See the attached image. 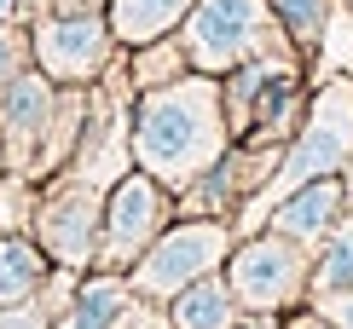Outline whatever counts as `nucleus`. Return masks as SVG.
Listing matches in <instances>:
<instances>
[{
    "instance_id": "7",
    "label": "nucleus",
    "mask_w": 353,
    "mask_h": 329,
    "mask_svg": "<svg viewBox=\"0 0 353 329\" xmlns=\"http://www.w3.org/2000/svg\"><path fill=\"white\" fill-rule=\"evenodd\" d=\"M116 29L105 12H41L29 23V58L58 87H93L116 58Z\"/></svg>"
},
{
    "instance_id": "5",
    "label": "nucleus",
    "mask_w": 353,
    "mask_h": 329,
    "mask_svg": "<svg viewBox=\"0 0 353 329\" xmlns=\"http://www.w3.org/2000/svg\"><path fill=\"white\" fill-rule=\"evenodd\" d=\"M180 41L191 52V70H209V76H226L232 64L261 52H296L272 18V0H197L180 23Z\"/></svg>"
},
{
    "instance_id": "3",
    "label": "nucleus",
    "mask_w": 353,
    "mask_h": 329,
    "mask_svg": "<svg viewBox=\"0 0 353 329\" xmlns=\"http://www.w3.org/2000/svg\"><path fill=\"white\" fill-rule=\"evenodd\" d=\"M226 283L243 312L284 318V312L307 306V295H313V248L272 231V226L243 231L226 254Z\"/></svg>"
},
{
    "instance_id": "4",
    "label": "nucleus",
    "mask_w": 353,
    "mask_h": 329,
    "mask_svg": "<svg viewBox=\"0 0 353 329\" xmlns=\"http://www.w3.org/2000/svg\"><path fill=\"white\" fill-rule=\"evenodd\" d=\"M232 243H238V226H232V220H214V214H174L168 226L157 231V243L145 248L134 266H128V283H134V295L168 306L185 283L220 272V266H226V254H232Z\"/></svg>"
},
{
    "instance_id": "21",
    "label": "nucleus",
    "mask_w": 353,
    "mask_h": 329,
    "mask_svg": "<svg viewBox=\"0 0 353 329\" xmlns=\"http://www.w3.org/2000/svg\"><path fill=\"white\" fill-rule=\"evenodd\" d=\"M278 329H336V323H330L313 301H307V306H296V312H284V318H278Z\"/></svg>"
},
{
    "instance_id": "6",
    "label": "nucleus",
    "mask_w": 353,
    "mask_h": 329,
    "mask_svg": "<svg viewBox=\"0 0 353 329\" xmlns=\"http://www.w3.org/2000/svg\"><path fill=\"white\" fill-rule=\"evenodd\" d=\"M174 214H180V197H174L163 179L145 173V168H128L105 191V220H99V254H93V266H99V272H122L128 277V266L157 243V231H163Z\"/></svg>"
},
{
    "instance_id": "18",
    "label": "nucleus",
    "mask_w": 353,
    "mask_h": 329,
    "mask_svg": "<svg viewBox=\"0 0 353 329\" xmlns=\"http://www.w3.org/2000/svg\"><path fill=\"white\" fill-rule=\"evenodd\" d=\"M128 64H134V93H145V87H163L174 76H185L191 70V52L180 41V29L163 41H145V47H128Z\"/></svg>"
},
{
    "instance_id": "17",
    "label": "nucleus",
    "mask_w": 353,
    "mask_h": 329,
    "mask_svg": "<svg viewBox=\"0 0 353 329\" xmlns=\"http://www.w3.org/2000/svg\"><path fill=\"white\" fill-rule=\"evenodd\" d=\"M330 6L336 0H272V18L290 35V47L301 52V64L325 47V29H330Z\"/></svg>"
},
{
    "instance_id": "10",
    "label": "nucleus",
    "mask_w": 353,
    "mask_h": 329,
    "mask_svg": "<svg viewBox=\"0 0 353 329\" xmlns=\"http://www.w3.org/2000/svg\"><path fill=\"white\" fill-rule=\"evenodd\" d=\"M347 208H353L347 173H325V179H307V185L284 191V197L267 208V220H261V226H272V231L296 237V243H307V248H319V243H325V231L347 214Z\"/></svg>"
},
{
    "instance_id": "11",
    "label": "nucleus",
    "mask_w": 353,
    "mask_h": 329,
    "mask_svg": "<svg viewBox=\"0 0 353 329\" xmlns=\"http://www.w3.org/2000/svg\"><path fill=\"white\" fill-rule=\"evenodd\" d=\"M128 145V122L116 116V104L105 93H87V122H81V139H76V156H70V168L64 173H76L87 179V185H116L128 168H134V151L128 156H116Z\"/></svg>"
},
{
    "instance_id": "2",
    "label": "nucleus",
    "mask_w": 353,
    "mask_h": 329,
    "mask_svg": "<svg viewBox=\"0 0 353 329\" xmlns=\"http://www.w3.org/2000/svg\"><path fill=\"white\" fill-rule=\"evenodd\" d=\"M347 168H353V76H330V81L313 87L307 116H301L296 139L284 145L278 173L243 202V220H232L238 237H243V231H261L267 208L284 197V191L307 185V179H325V173H347Z\"/></svg>"
},
{
    "instance_id": "12",
    "label": "nucleus",
    "mask_w": 353,
    "mask_h": 329,
    "mask_svg": "<svg viewBox=\"0 0 353 329\" xmlns=\"http://www.w3.org/2000/svg\"><path fill=\"white\" fill-rule=\"evenodd\" d=\"M145 306L151 301L134 295V283H128L122 272H99V277H87L81 289L70 295V312H64L58 329H128Z\"/></svg>"
},
{
    "instance_id": "23",
    "label": "nucleus",
    "mask_w": 353,
    "mask_h": 329,
    "mask_svg": "<svg viewBox=\"0 0 353 329\" xmlns=\"http://www.w3.org/2000/svg\"><path fill=\"white\" fill-rule=\"evenodd\" d=\"M0 168H6V122H0Z\"/></svg>"
},
{
    "instance_id": "24",
    "label": "nucleus",
    "mask_w": 353,
    "mask_h": 329,
    "mask_svg": "<svg viewBox=\"0 0 353 329\" xmlns=\"http://www.w3.org/2000/svg\"><path fill=\"white\" fill-rule=\"evenodd\" d=\"M12 6H18V0H0V18H6V12H12Z\"/></svg>"
},
{
    "instance_id": "14",
    "label": "nucleus",
    "mask_w": 353,
    "mask_h": 329,
    "mask_svg": "<svg viewBox=\"0 0 353 329\" xmlns=\"http://www.w3.org/2000/svg\"><path fill=\"white\" fill-rule=\"evenodd\" d=\"M47 277H52V260H47V248H41L35 237L0 231V312L35 301V295L47 289Z\"/></svg>"
},
{
    "instance_id": "22",
    "label": "nucleus",
    "mask_w": 353,
    "mask_h": 329,
    "mask_svg": "<svg viewBox=\"0 0 353 329\" xmlns=\"http://www.w3.org/2000/svg\"><path fill=\"white\" fill-rule=\"evenodd\" d=\"M232 329H278V318H261V312H243Z\"/></svg>"
},
{
    "instance_id": "13",
    "label": "nucleus",
    "mask_w": 353,
    "mask_h": 329,
    "mask_svg": "<svg viewBox=\"0 0 353 329\" xmlns=\"http://www.w3.org/2000/svg\"><path fill=\"white\" fill-rule=\"evenodd\" d=\"M163 312H168V329H232L243 318L238 295H232V283H226V266L209 272V277H197V283H185Z\"/></svg>"
},
{
    "instance_id": "15",
    "label": "nucleus",
    "mask_w": 353,
    "mask_h": 329,
    "mask_svg": "<svg viewBox=\"0 0 353 329\" xmlns=\"http://www.w3.org/2000/svg\"><path fill=\"white\" fill-rule=\"evenodd\" d=\"M191 6H197V0H105V18H110L116 41H122V52H128V47L174 35V29L191 18Z\"/></svg>"
},
{
    "instance_id": "16",
    "label": "nucleus",
    "mask_w": 353,
    "mask_h": 329,
    "mask_svg": "<svg viewBox=\"0 0 353 329\" xmlns=\"http://www.w3.org/2000/svg\"><path fill=\"white\" fill-rule=\"evenodd\" d=\"M336 289H353V208L325 231V243L313 248V295L307 301L336 295Z\"/></svg>"
},
{
    "instance_id": "19",
    "label": "nucleus",
    "mask_w": 353,
    "mask_h": 329,
    "mask_svg": "<svg viewBox=\"0 0 353 329\" xmlns=\"http://www.w3.org/2000/svg\"><path fill=\"white\" fill-rule=\"evenodd\" d=\"M23 58H29V41H23V35H12V29L0 23V87H6V81L23 70Z\"/></svg>"
},
{
    "instance_id": "20",
    "label": "nucleus",
    "mask_w": 353,
    "mask_h": 329,
    "mask_svg": "<svg viewBox=\"0 0 353 329\" xmlns=\"http://www.w3.org/2000/svg\"><path fill=\"white\" fill-rule=\"evenodd\" d=\"M313 306L325 312V318H330L336 329H353V289H336V295H319Z\"/></svg>"
},
{
    "instance_id": "9",
    "label": "nucleus",
    "mask_w": 353,
    "mask_h": 329,
    "mask_svg": "<svg viewBox=\"0 0 353 329\" xmlns=\"http://www.w3.org/2000/svg\"><path fill=\"white\" fill-rule=\"evenodd\" d=\"M52 110H58V81H47L41 70H18L6 87H0V122H6V168L12 173H29L41 156V139L52 127Z\"/></svg>"
},
{
    "instance_id": "8",
    "label": "nucleus",
    "mask_w": 353,
    "mask_h": 329,
    "mask_svg": "<svg viewBox=\"0 0 353 329\" xmlns=\"http://www.w3.org/2000/svg\"><path fill=\"white\" fill-rule=\"evenodd\" d=\"M99 220H105V185H87L76 173H58L35 202V243L47 248L58 272H81L99 254Z\"/></svg>"
},
{
    "instance_id": "1",
    "label": "nucleus",
    "mask_w": 353,
    "mask_h": 329,
    "mask_svg": "<svg viewBox=\"0 0 353 329\" xmlns=\"http://www.w3.org/2000/svg\"><path fill=\"white\" fill-rule=\"evenodd\" d=\"M128 151H134V168L157 173L174 197H180L214 156L232 151L220 76H209V70H185V76H174L163 87L134 93Z\"/></svg>"
},
{
    "instance_id": "25",
    "label": "nucleus",
    "mask_w": 353,
    "mask_h": 329,
    "mask_svg": "<svg viewBox=\"0 0 353 329\" xmlns=\"http://www.w3.org/2000/svg\"><path fill=\"white\" fill-rule=\"evenodd\" d=\"M342 6H347V12H353V0H342Z\"/></svg>"
}]
</instances>
